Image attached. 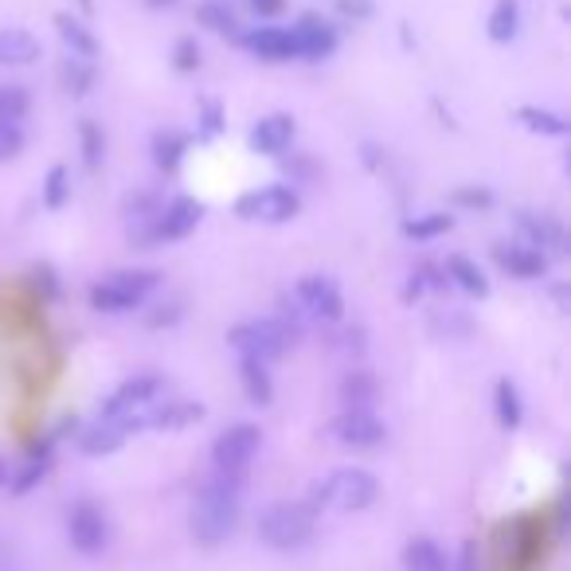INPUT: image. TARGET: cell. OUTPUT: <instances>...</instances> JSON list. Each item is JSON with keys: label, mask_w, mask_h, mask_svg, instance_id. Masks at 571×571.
<instances>
[{"label": "cell", "mask_w": 571, "mask_h": 571, "mask_svg": "<svg viewBox=\"0 0 571 571\" xmlns=\"http://www.w3.org/2000/svg\"><path fill=\"white\" fill-rule=\"evenodd\" d=\"M376 392H380V384H376V376L365 372V368H353V372L341 380V403L356 407V412H372Z\"/></svg>", "instance_id": "obj_25"}, {"label": "cell", "mask_w": 571, "mask_h": 571, "mask_svg": "<svg viewBox=\"0 0 571 571\" xmlns=\"http://www.w3.org/2000/svg\"><path fill=\"white\" fill-rule=\"evenodd\" d=\"M126 439H130L126 423L94 419L91 427H83V435H79V450H83V454H91V459H103V454H114V450L122 447Z\"/></svg>", "instance_id": "obj_21"}, {"label": "cell", "mask_w": 571, "mask_h": 571, "mask_svg": "<svg viewBox=\"0 0 571 571\" xmlns=\"http://www.w3.org/2000/svg\"><path fill=\"white\" fill-rule=\"evenodd\" d=\"M79 4V12H83V16H94V0H75Z\"/></svg>", "instance_id": "obj_43"}, {"label": "cell", "mask_w": 571, "mask_h": 571, "mask_svg": "<svg viewBox=\"0 0 571 571\" xmlns=\"http://www.w3.org/2000/svg\"><path fill=\"white\" fill-rule=\"evenodd\" d=\"M239 384H243V395L254 407H271L274 403V380L259 360H239Z\"/></svg>", "instance_id": "obj_26"}, {"label": "cell", "mask_w": 571, "mask_h": 571, "mask_svg": "<svg viewBox=\"0 0 571 571\" xmlns=\"http://www.w3.org/2000/svg\"><path fill=\"white\" fill-rule=\"evenodd\" d=\"M145 4H150V9H173L177 0H145Z\"/></svg>", "instance_id": "obj_44"}, {"label": "cell", "mask_w": 571, "mask_h": 571, "mask_svg": "<svg viewBox=\"0 0 571 571\" xmlns=\"http://www.w3.org/2000/svg\"><path fill=\"white\" fill-rule=\"evenodd\" d=\"M486 28L493 44H509V39L521 32V4H516V0H493Z\"/></svg>", "instance_id": "obj_29"}, {"label": "cell", "mask_w": 571, "mask_h": 571, "mask_svg": "<svg viewBox=\"0 0 571 571\" xmlns=\"http://www.w3.org/2000/svg\"><path fill=\"white\" fill-rule=\"evenodd\" d=\"M94 63L91 59H79V56H63V63H59V83H63L67 94H75V98H86L94 86Z\"/></svg>", "instance_id": "obj_30"}, {"label": "cell", "mask_w": 571, "mask_h": 571, "mask_svg": "<svg viewBox=\"0 0 571 571\" xmlns=\"http://www.w3.org/2000/svg\"><path fill=\"white\" fill-rule=\"evenodd\" d=\"M67 536L75 544V552L98 556L110 544V525H106V513L94 501H75L71 513H67Z\"/></svg>", "instance_id": "obj_13"}, {"label": "cell", "mask_w": 571, "mask_h": 571, "mask_svg": "<svg viewBox=\"0 0 571 571\" xmlns=\"http://www.w3.org/2000/svg\"><path fill=\"white\" fill-rule=\"evenodd\" d=\"M259 450H263V431L254 423H235L212 442V469L227 474V478H247Z\"/></svg>", "instance_id": "obj_8"}, {"label": "cell", "mask_w": 571, "mask_h": 571, "mask_svg": "<svg viewBox=\"0 0 571 571\" xmlns=\"http://www.w3.org/2000/svg\"><path fill=\"white\" fill-rule=\"evenodd\" d=\"M239 47L247 56L263 59V63H298V44H294L290 24H263V28H247L239 36Z\"/></svg>", "instance_id": "obj_14"}, {"label": "cell", "mask_w": 571, "mask_h": 571, "mask_svg": "<svg viewBox=\"0 0 571 571\" xmlns=\"http://www.w3.org/2000/svg\"><path fill=\"white\" fill-rule=\"evenodd\" d=\"M204 419V403L197 400H153L150 407H141L138 415H130L126 423V431H185L192 423Z\"/></svg>", "instance_id": "obj_10"}, {"label": "cell", "mask_w": 571, "mask_h": 571, "mask_svg": "<svg viewBox=\"0 0 571 571\" xmlns=\"http://www.w3.org/2000/svg\"><path fill=\"white\" fill-rule=\"evenodd\" d=\"M329 439L341 442L348 450H376L388 439L384 419H376V412H356V407H345L341 415L329 419Z\"/></svg>", "instance_id": "obj_12"}, {"label": "cell", "mask_w": 571, "mask_h": 571, "mask_svg": "<svg viewBox=\"0 0 571 571\" xmlns=\"http://www.w3.org/2000/svg\"><path fill=\"white\" fill-rule=\"evenodd\" d=\"M44 56V47L24 28H0V67H28Z\"/></svg>", "instance_id": "obj_22"}, {"label": "cell", "mask_w": 571, "mask_h": 571, "mask_svg": "<svg viewBox=\"0 0 571 571\" xmlns=\"http://www.w3.org/2000/svg\"><path fill=\"white\" fill-rule=\"evenodd\" d=\"M259 536L271 548L286 552V548H301L313 536V509L306 501H274L263 516H259Z\"/></svg>", "instance_id": "obj_7"}, {"label": "cell", "mask_w": 571, "mask_h": 571, "mask_svg": "<svg viewBox=\"0 0 571 571\" xmlns=\"http://www.w3.org/2000/svg\"><path fill=\"white\" fill-rule=\"evenodd\" d=\"M442 271V282H450V286H459L462 294H469V298H486L489 294V278L486 271H481L469 254H447V263L439 266Z\"/></svg>", "instance_id": "obj_20"}, {"label": "cell", "mask_w": 571, "mask_h": 571, "mask_svg": "<svg viewBox=\"0 0 571 571\" xmlns=\"http://www.w3.org/2000/svg\"><path fill=\"white\" fill-rule=\"evenodd\" d=\"M439 274V266L435 263H423L419 271L412 274V286H407V298H419L423 290H431V286H442V278H435Z\"/></svg>", "instance_id": "obj_39"}, {"label": "cell", "mask_w": 571, "mask_h": 571, "mask_svg": "<svg viewBox=\"0 0 571 571\" xmlns=\"http://www.w3.org/2000/svg\"><path fill=\"white\" fill-rule=\"evenodd\" d=\"M160 395H165V380H160L157 372H138L106 395L103 407H98V419L122 423V419H130V415H138L141 407H150L153 400H160Z\"/></svg>", "instance_id": "obj_11"}, {"label": "cell", "mask_w": 571, "mask_h": 571, "mask_svg": "<svg viewBox=\"0 0 571 571\" xmlns=\"http://www.w3.org/2000/svg\"><path fill=\"white\" fill-rule=\"evenodd\" d=\"M79 153H83V165L86 169H103V160H106V133L103 126L94 122V118H83L79 122Z\"/></svg>", "instance_id": "obj_32"}, {"label": "cell", "mask_w": 571, "mask_h": 571, "mask_svg": "<svg viewBox=\"0 0 571 571\" xmlns=\"http://www.w3.org/2000/svg\"><path fill=\"white\" fill-rule=\"evenodd\" d=\"M247 12H254L259 20H271V16H282L286 12V0H239Z\"/></svg>", "instance_id": "obj_40"}, {"label": "cell", "mask_w": 571, "mask_h": 571, "mask_svg": "<svg viewBox=\"0 0 571 571\" xmlns=\"http://www.w3.org/2000/svg\"><path fill=\"white\" fill-rule=\"evenodd\" d=\"M493 403H497V423H501L505 431L521 427V419H525V403H521V392H516L513 380H497Z\"/></svg>", "instance_id": "obj_31"}, {"label": "cell", "mask_w": 571, "mask_h": 571, "mask_svg": "<svg viewBox=\"0 0 571 571\" xmlns=\"http://www.w3.org/2000/svg\"><path fill=\"white\" fill-rule=\"evenodd\" d=\"M493 263L516 282H540L548 274V254L528 247L525 239H497L493 243Z\"/></svg>", "instance_id": "obj_15"}, {"label": "cell", "mask_w": 571, "mask_h": 571, "mask_svg": "<svg viewBox=\"0 0 571 571\" xmlns=\"http://www.w3.org/2000/svg\"><path fill=\"white\" fill-rule=\"evenodd\" d=\"M24 141H28L24 122H0V165L24 153Z\"/></svg>", "instance_id": "obj_36"}, {"label": "cell", "mask_w": 571, "mask_h": 571, "mask_svg": "<svg viewBox=\"0 0 571 571\" xmlns=\"http://www.w3.org/2000/svg\"><path fill=\"white\" fill-rule=\"evenodd\" d=\"M290 306L301 321H318V325L345 321V294H341L337 278H329V274H301L294 282Z\"/></svg>", "instance_id": "obj_5"}, {"label": "cell", "mask_w": 571, "mask_h": 571, "mask_svg": "<svg viewBox=\"0 0 571 571\" xmlns=\"http://www.w3.org/2000/svg\"><path fill=\"white\" fill-rule=\"evenodd\" d=\"M516 239H525L528 247H536L540 254H563V224L556 216H536V212H516Z\"/></svg>", "instance_id": "obj_18"}, {"label": "cell", "mask_w": 571, "mask_h": 571, "mask_svg": "<svg viewBox=\"0 0 571 571\" xmlns=\"http://www.w3.org/2000/svg\"><path fill=\"white\" fill-rule=\"evenodd\" d=\"M51 24H56L59 39H63L67 56H79V59H98V36L91 32V24H86L83 16H71V12H56L51 16Z\"/></svg>", "instance_id": "obj_19"}, {"label": "cell", "mask_w": 571, "mask_h": 571, "mask_svg": "<svg viewBox=\"0 0 571 571\" xmlns=\"http://www.w3.org/2000/svg\"><path fill=\"white\" fill-rule=\"evenodd\" d=\"M173 67H177V71H197L200 67V44L197 39H180V44L173 47Z\"/></svg>", "instance_id": "obj_38"}, {"label": "cell", "mask_w": 571, "mask_h": 571, "mask_svg": "<svg viewBox=\"0 0 571 571\" xmlns=\"http://www.w3.org/2000/svg\"><path fill=\"white\" fill-rule=\"evenodd\" d=\"M454 204L489 207V204H493V192H486V188H459V192H454Z\"/></svg>", "instance_id": "obj_41"}, {"label": "cell", "mask_w": 571, "mask_h": 571, "mask_svg": "<svg viewBox=\"0 0 571 571\" xmlns=\"http://www.w3.org/2000/svg\"><path fill=\"white\" fill-rule=\"evenodd\" d=\"M341 12H348V16H368L372 4H368V0H341Z\"/></svg>", "instance_id": "obj_42"}, {"label": "cell", "mask_w": 571, "mask_h": 571, "mask_svg": "<svg viewBox=\"0 0 571 571\" xmlns=\"http://www.w3.org/2000/svg\"><path fill=\"white\" fill-rule=\"evenodd\" d=\"M165 274L150 271V266H130V271H110L94 282L86 290V301H91L94 313H106V318H122V313H133L150 301V294L160 286Z\"/></svg>", "instance_id": "obj_3"}, {"label": "cell", "mask_w": 571, "mask_h": 571, "mask_svg": "<svg viewBox=\"0 0 571 571\" xmlns=\"http://www.w3.org/2000/svg\"><path fill=\"white\" fill-rule=\"evenodd\" d=\"M294 138H298V122H294V114H263L259 122L247 130V145L251 153L259 157H282V153L290 150Z\"/></svg>", "instance_id": "obj_17"}, {"label": "cell", "mask_w": 571, "mask_h": 571, "mask_svg": "<svg viewBox=\"0 0 571 571\" xmlns=\"http://www.w3.org/2000/svg\"><path fill=\"white\" fill-rule=\"evenodd\" d=\"M47 212H59V207L71 204V169L67 165H51L44 177V188H39Z\"/></svg>", "instance_id": "obj_34"}, {"label": "cell", "mask_w": 571, "mask_h": 571, "mask_svg": "<svg viewBox=\"0 0 571 571\" xmlns=\"http://www.w3.org/2000/svg\"><path fill=\"white\" fill-rule=\"evenodd\" d=\"M197 122H200V130H204L207 138H216V133L224 130V106H219L216 98H200L197 103Z\"/></svg>", "instance_id": "obj_37"}, {"label": "cell", "mask_w": 571, "mask_h": 571, "mask_svg": "<svg viewBox=\"0 0 571 571\" xmlns=\"http://www.w3.org/2000/svg\"><path fill=\"white\" fill-rule=\"evenodd\" d=\"M188 150H192V138L180 130H157L153 133V160H157L160 173H177L180 165H185Z\"/></svg>", "instance_id": "obj_24"}, {"label": "cell", "mask_w": 571, "mask_h": 571, "mask_svg": "<svg viewBox=\"0 0 571 571\" xmlns=\"http://www.w3.org/2000/svg\"><path fill=\"white\" fill-rule=\"evenodd\" d=\"M200 219H204V204L197 197H173L160 204V212L153 216L150 231L141 239V251H150V247H165V243H180L188 235L197 231Z\"/></svg>", "instance_id": "obj_9"}, {"label": "cell", "mask_w": 571, "mask_h": 571, "mask_svg": "<svg viewBox=\"0 0 571 571\" xmlns=\"http://www.w3.org/2000/svg\"><path fill=\"white\" fill-rule=\"evenodd\" d=\"M380 497V481L368 474V469H333L325 481L313 486L306 505L309 509H341V513H360Z\"/></svg>", "instance_id": "obj_4"}, {"label": "cell", "mask_w": 571, "mask_h": 571, "mask_svg": "<svg viewBox=\"0 0 571 571\" xmlns=\"http://www.w3.org/2000/svg\"><path fill=\"white\" fill-rule=\"evenodd\" d=\"M290 32H294V44H298V63H321V59L333 56L341 44V32L333 28L329 20L313 16V12L294 20Z\"/></svg>", "instance_id": "obj_16"}, {"label": "cell", "mask_w": 571, "mask_h": 571, "mask_svg": "<svg viewBox=\"0 0 571 571\" xmlns=\"http://www.w3.org/2000/svg\"><path fill=\"white\" fill-rule=\"evenodd\" d=\"M298 341H301V318L294 309L290 313H278V318H254L227 329V345L239 353V360H259L266 368L274 360H282Z\"/></svg>", "instance_id": "obj_2"}, {"label": "cell", "mask_w": 571, "mask_h": 571, "mask_svg": "<svg viewBox=\"0 0 571 571\" xmlns=\"http://www.w3.org/2000/svg\"><path fill=\"white\" fill-rule=\"evenodd\" d=\"M32 110L28 86L20 83H0V122H24Z\"/></svg>", "instance_id": "obj_35"}, {"label": "cell", "mask_w": 571, "mask_h": 571, "mask_svg": "<svg viewBox=\"0 0 571 571\" xmlns=\"http://www.w3.org/2000/svg\"><path fill=\"white\" fill-rule=\"evenodd\" d=\"M516 122L528 126L533 133H544V138H563V133H568V122H563V114L540 110V106H516Z\"/></svg>", "instance_id": "obj_33"}, {"label": "cell", "mask_w": 571, "mask_h": 571, "mask_svg": "<svg viewBox=\"0 0 571 571\" xmlns=\"http://www.w3.org/2000/svg\"><path fill=\"white\" fill-rule=\"evenodd\" d=\"M197 20L207 32H216V36H224V39H235V44H239V36L247 32V24L239 20V12H235L227 0H204L197 9Z\"/></svg>", "instance_id": "obj_23"}, {"label": "cell", "mask_w": 571, "mask_h": 571, "mask_svg": "<svg viewBox=\"0 0 571 571\" xmlns=\"http://www.w3.org/2000/svg\"><path fill=\"white\" fill-rule=\"evenodd\" d=\"M403 568L407 571H447L450 563H447V552H442L431 536H415V540H407V548H403Z\"/></svg>", "instance_id": "obj_27"}, {"label": "cell", "mask_w": 571, "mask_h": 571, "mask_svg": "<svg viewBox=\"0 0 571 571\" xmlns=\"http://www.w3.org/2000/svg\"><path fill=\"white\" fill-rule=\"evenodd\" d=\"M243 481L247 478H227L216 474L200 486L197 505H192V533L200 544H224L239 525V509H243Z\"/></svg>", "instance_id": "obj_1"}, {"label": "cell", "mask_w": 571, "mask_h": 571, "mask_svg": "<svg viewBox=\"0 0 571 571\" xmlns=\"http://www.w3.org/2000/svg\"><path fill=\"white\" fill-rule=\"evenodd\" d=\"M450 231H454V212H423L415 219H403V235L415 243H431V239H442Z\"/></svg>", "instance_id": "obj_28"}, {"label": "cell", "mask_w": 571, "mask_h": 571, "mask_svg": "<svg viewBox=\"0 0 571 571\" xmlns=\"http://www.w3.org/2000/svg\"><path fill=\"white\" fill-rule=\"evenodd\" d=\"M301 212V197L294 192L290 185H263V188H251L243 197L235 200V216L247 219V224H290L298 219Z\"/></svg>", "instance_id": "obj_6"}]
</instances>
